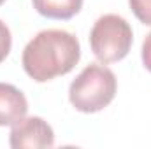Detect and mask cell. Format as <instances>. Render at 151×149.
<instances>
[{"mask_svg":"<svg viewBox=\"0 0 151 149\" xmlns=\"http://www.w3.org/2000/svg\"><path fill=\"white\" fill-rule=\"evenodd\" d=\"M81 60V46L74 34L60 28L39 32L23 49V69L37 82L69 74Z\"/></svg>","mask_w":151,"mask_h":149,"instance_id":"obj_1","label":"cell"},{"mask_svg":"<svg viewBox=\"0 0 151 149\" xmlns=\"http://www.w3.org/2000/svg\"><path fill=\"white\" fill-rule=\"evenodd\" d=\"M116 90L118 81L113 70L99 63H90L70 82L69 100L76 111L93 114L113 102Z\"/></svg>","mask_w":151,"mask_h":149,"instance_id":"obj_2","label":"cell"},{"mask_svg":"<svg viewBox=\"0 0 151 149\" xmlns=\"http://www.w3.org/2000/svg\"><path fill=\"white\" fill-rule=\"evenodd\" d=\"M134 42V32L128 21L118 14L100 16L91 32L90 46L100 63H114L123 60Z\"/></svg>","mask_w":151,"mask_h":149,"instance_id":"obj_3","label":"cell"},{"mask_svg":"<svg viewBox=\"0 0 151 149\" xmlns=\"http://www.w3.org/2000/svg\"><path fill=\"white\" fill-rule=\"evenodd\" d=\"M9 144L14 149L51 148L55 144V132L39 116L21 117L18 123L12 125V130L9 133Z\"/></svg>","mask_w":151,"mask_h":149,"instance_id":"obj_4","label":"cell"},{"mask_svg":"<svg viewBox=\"0 0 151 149\" xmlns=\"http://www.w3.org/2000/svg\"><path fill=\"white\" fill-rule=\"evenodd\" d=\"M28 112L27 97L12 84L0 82V126H12Z\"/></svg>","mask_w":151,"mask_h":149,"instance_id":"obj_5","label":"cell"},{"mask_svg":"<svg viewBox=\"0 0 151 149\" xmlns=\"http://www.w3.org/2000/svg\"><path fill=\"white\" fill-rule=\"evenodd\" d=\"M32 4L40 16L49 19H70L83 7V0H32Z\"/></svg>","mask_w":151,"mask_h":149,"instance_id":"obj_6","label":"cell"},{"mask_svg":"<svg viewBox=\"0 0 151 149\" xmlns=\"http://www.w3.org/2000/svg\"><path fill=\"white\" fill-rule=\"evenodd\" d=\"M128 4L135 18L141 23L151 27V0H128Z\"/></svg>","mask_w":151,"mask_h":149,"instance_id":"obj_7","label":"cell"},{"mask_svg":"<svg viewBox=\"0 0 151 149\" xmlns=\"http://www.w3.org/2000/svg\"><path fill=\"white\" fill-rule=\"evenodd\" d=\"M11 46H12V35L9 27L0 19V63L7 58V54L11 53Z\"/></svg>","mask_w":151,"mask_h":149,"instance_id":"obj_8","label":"cell"},{"mask_svg":"<svg viewBox=\"0 0 151 149\" xmlns=\"http://www.w3.org/2000/svg\"><path fill=\"white\" fill-rule=\"evenodd\" d=\"M141 56H142V63L146 67V70L151 72V32L146 35L144 42H142V51H141Z\"/></svg>","mask_w":151,"mask_h":149,"instance_id":"obj_9","label":"cell"},{"mask_svg":"<svg viewBox=\"0 0 151 149\" xmlns=\"http://www.w3.org/2000/svg\"><path fill=\"white\" fill-rule=\"evenodd\" d=\"M4 2H5V0H0V5H2V4H4Z\"/></svg>","mask_w":151,"mask_h":149,"instance_id":"obj_10","label":"cell"}]
</instances>
